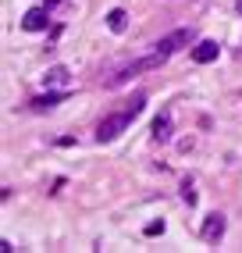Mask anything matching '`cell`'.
Listing matches in <instances>:
<instances>
[{"mask_svg":"<svg viewBox=\"0 0 242 253\" xmlns=\"http://www.w3.org/2000/svg\"><path fill=\"white\" fill-rule=\"evenodd\" d=\"M143 107H146V96L143 93H135L132 100H125V107H121L118 114H111V118H103V122L96 125V139L100 143H111V139H118L121 132H125L135 118L143 114Z\"/></svg>","mask_w":242,"mask_h":253,"instance_id":"cell-1","label":"cell"},{"mask_svg":"<svg viewBox=\"0 0 242 253\" xmlns=\"http://www.w3.org/2000/svg\"><path fill=\"white\" fill-rule=\"evenodd\" d=\"M239 11H242V0H239Z\"/></svg>","mask_w":242,"mask_h":253,"instance_id":"cell-13","label":"cell"},{"mask_svg":"<svg viewBox=\"0 0 242 253\" xmlns=\"http://www.w3.org/2000/svg\"><path fill=\"white\" fill-rule=\"evenodd\" d=\"M161 232H164V221H150L146 225V235H161Z\"/></svg>","mask_w":242,"mask_h":253,"instance_id":"cell-11","label":"cell"},{"mask_svg":"<svg viewBox=\"0 0 242 253\" xmlns=\"http://www.w3.org/2000/svg\"><path fill=\"white\" fill-rule=\"evenodd\" d=\"M46 25H50V7H43V4L40 7H29L22 14V29L25 32H43Z\"/></svg>","mask_w":242,"mask_h":253,"instance_id":"cell-3","label":"cell"},{"mask_svg":"<svg viewBox=\"0 0 242 253\" xmlns=\"http://www.w3.org/2000/svg\"><path fill=\"white\" fill-rule=\"evenodd\" d=\"M54 4H61V0H43V7H54Z\"/></svg>","mask_w":242,"mask_h":253,"instance_id":"cell-12","label":"cell"},{"mask_svg":"<svg viewBox=\"0 0 242 253\" xmlns=\"http://www.w3.org/2000/svg\"><path fill=\"white\" fill-rule=\"evenodd\" d=\"M200 235H203L206 243H217L221 235H224V217H221V214H206V221H203Z\"/></svg>","mask_w":242,"mask_h":253,"instance_id":"cell-4","label":"cell"},{"mask_svg":"<svg viewBox=\"0 0 242 253\" xmlns=\"http://www.w3.org/2000/svg\"><path fill=\"white\" fill-rule=\"evenodd\" d=\"M171 139V118L161 114L157 122H153V143H167Z\"/></svg>","mask_w":242,"mask_h":253,"instance_id":"cell-8","label":"cell"},{"mask_svg":"<svg viewBox=\"0 0 242 253\" xmlns=\"http://www.w3.org/2000/svg\"><path fill=\"white\" fill-rule=\"evenodd\" d=\"M107 29H111V32H125V29H128V14L121 11V7H114V11L107 14Z\"/></svg>","mask_w":242,"mask_h":253,"instance_id":"cell-9","label":"cell"},{"mask_svg":"<svg viewBox=\"0 0 242 253\" xmlns=\"http://www.w3.org/2000/svg\"><path fill=\"white\" fill-rule=\"evenodd\" d=\"M43 82H46L50 89H64V86H68V68H64V64H57V68H50V72L43 75Z\"/></svg>","mask_w":242,"mask_h":253,"instance_id":"cell-6","label":"cell"},{"mask_svg":"<svg viewBox=\"0 0 242 253\" xmlns=\"http://www.w3.org/2000/svg\"><path fill=\"white\" fill-rule=\"evenodd\" d=\"M217 54H221V46H217L214 40H200V43L193 46V61H196V64H210Z\"/></svg>","mask_w":242,"mask_h":253,"instance_id":"cell-5","label":"cell"},{"mask_svg":"<svg viewBox=\"0 0 242 253\" xmlns=\"http://www.w3.org/2000/svg\"><path fill=\"white\" fill-rule=\"evenodd\" d=\"M64 96H68L64 89H61V93H46V96H36V100H32V111H50V107H57Z\"/></svg>","mask_w":242,"mask_h":253,"instance_id":"cell-7","label":"cell"},{"mask_svg":"<svg viewBox=\"0 0 242 253\" xmlns=\"http://www.w3.org/2000/svg\"><path fill=\"white\" fill-rule=\"evenodd\" d=\"M182 200H185V204H189V207H193V204H196V193H193V182H185V185H182Z\"/></svg>","mask_w":242,"mask_h":253,"instance_id":"cell-10","label":"cell"},{"mask_svg":"<svg viewBox=\"0 0 242 253\" xmlns=\"http://www.w3.org/2000/svg\"><path fill=\"white\" fill-rule=\"evenodd\" d=\"M189 43H193V29H178V32H171V36H164V40L153 43V54H150V57H153V64L161 68L171 54H178V50L189 46Z\"/></svg>","mask_w":242,"mask_h":253,"instance_id":"cell-2","label":"cell"}]
</instances>
